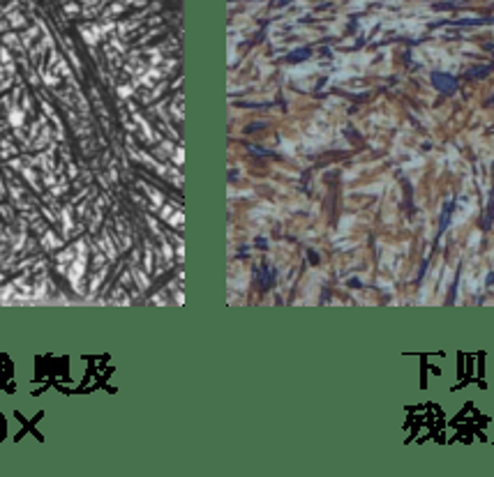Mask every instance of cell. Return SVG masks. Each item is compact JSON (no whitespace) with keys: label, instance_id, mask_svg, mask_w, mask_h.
<instances>
[{"label":"cell","instance_id":"1","mask_svg":"<svg viewBox=\"0 0 494 477\" xmlns=\"http://www.w3.org/2000/svg\"><path fill=\"white\" fill-rule=\"evenodd\" d=\"M432 83L436 85V90L446 92V95H450V92H455V90H457V81H455V76L441 74V72L432 74Z\"/></svg>","mask_w":494,"mask_h":477},{"label":"cell","instance_id":"2","mask_svg":"<svg viewBox=\"0 0 494 477\" xmlns=\"http://www.w3.org/2000/svg\"><path fill=\"white\" fill-rule=\"evenodd\" d=\"M490 72V67H476V69H471L469 72V76H478V74H487Z\"/></svg>","mask_w":494,"mask_h":477}]
</instances>
